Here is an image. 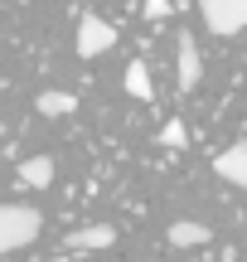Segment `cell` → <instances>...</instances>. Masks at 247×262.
I'll return each instance as SVG.
<instances>
[{
    "label": "cell",
    "instance_id": "8",
    "mask_svg": "<svg viewBox=\"0 0 247 262\" xmlns=\"http://www.w3.org/2000/svg\"><path fill=\"white\" fill-rule=\"evenodd\" d=\"M165 238H170V243L175 248H199V243H209V228H204V224H194V219H175V224H170V233H165Z\"/></svg>",
    "mask_w": 247,
    "mask_h": 262
},
{
    "label": "cell",
    "instance_id": "7",
    "mask_svg": "<svg viewBox=\"0 0 247 262\" xmlns=\"http://www.w3.org/2000/svg\"><path fill=\"white\" fill-rule=\"evenodd\" d=\"M19 185L48 189V185H54V156H29V160H19Z\"/></svg>",
    "mask_w": 247,
    "mask_h": 262
},
{
    "label": "cell",
    "instance_id": "11",
    "mask_svg": "<svg viewBox=\"0 0 247 262\" xmlns=\"http://www.w3.org/2000/svg\"><path fill=\"white\" fill-rule=\"evenodd\" d=\"M184 141H189V131H184V122H165V131H160V146H170V150H180Z\"/></svg>",
    "mask_w": 247,
    "mask_h": 262
},
{
    "label": "cell",
    "instance_id": "1",
    "mask_svg": "<svg viewBox=\"0 0 247 262\" xmlns=\"http://www.w3.org/2000/svg\"><path fill=\"white\" fill-rule=\"evenodd\" d=\"M39 238V209L29 204H0V257L19 253Z\"/></svg>",
    "mask_w": 247,
    "mask_h": 262
},
{
    "label": "cell",
    "instance_id": "12",
    "mask_svg": "<svg viewBox=\"0 0 247 262\" xmlns=\"http://www.w3.org/2000/svg\"><path fill=\"white\" fill-rule=\"evenodd\" d=\"M141 15H145V19H165V15H170V0H145Z\"/></svg>",
    "mask_w": 247,
    "mask_h": 262
},
{
    "label": "cell",
    "instance_id": "3",
    "mask_svg": "<svg viewBox=\"0 0 247 262\" xmlns=\"http://www.w3.org/2000/svg\"><path fill=\"white\" fill-rule=\"evenodd\" d=\"M204 78V58H199V44H194L189 29H180V39H175V83H180V93H194Z\"/></svg>",
    "mask_w": 247,
    "mask_h": 262
},
{
    "label": "cell",
    "instance_id": "10",
    "mask_svg": "<svg viewBox=\"0 0 247 262\" xmlns=\"http://www.w3.org/2000/svg\"><path fill=\"white\" fill-rule=\"evenodd\" d=\"M78 112V93H39V117H68Z\"/></svg>",
    "mask_w": 247,
    "mask_h": 262
},
{
    "label": "cell",
    "instance_id": "13",
    "mask_svg": "<svg viewBox=\"0 0 247 262\" xmlns=\"http://www.w3.org/2000/svg\"><path fill=\"white\" fill-rule=\"evenodd\" d=\"M48 262H68V257H48Z\"/></svg>",
    "mask_w": 247,
    "mask_h": 262
},
{
    "label": "cell",
    "instance_id": "9",
    "mask_svg": "<svg viewBox=\"0 0 247 262\" xmlns=\"http://www.w3.org/2000/svg\"><path fill=\"white\" fill-rule=\"evenodd\" d=\"M126 93H131L136 102H151V97H155V83H151V68H145L141 58H131V63H126Z\"/></svg>",
    "mask_w": 247,
    "mask_h": 262
},
{
    "label": "cell",
    "instance_id": "2",
    "mask_svg": "<svg viewBox=\"0 0 247 262\" xmlns=\"http://www.w3.org/2000/svg\"><path fill=\"white\" fill-rule=\"evenodd\" d=\"M199 10L213 34H242L247 29V0H199Z\"/></svg>",
    "mask_w": 247,
    "mask_h": 262
},
{
    "label": "cell",
    "instance_id": "5",
    "mask_svg": "<svg viewBox=\"0 0 247 262\" xmlns=\"http://www.w3.org/2000/svg\"><path fill=\"white\" fill-rule=\"evenodd\" d=\"M213 170H218V180H228V185L247 189V141H233L228 150H218Z\"/></svg>",
    "mask_w": 247,
    "mask_h": 262
},
{
    "label": "cell",
    "instance_id": "4",
    "mask_svg": "<svg viewBox=\"0 0 247 262\" xmlns=\"http://www.w3.org/2000/svg\"><path fill=\"white\" fill-rule=\"evenodd\" d=\"M116 49V25H107L102 15H83L78 19V58H97Z\"/></svg>",
    "mask_w": 247,
    "mask_h": 262
},
{
    "label": "cell",
    "instance_id": "6",
    "mask_svg": "<svg viewBox=\"0 0 247 262\" xmlns=\"http://www.w3.org/2000/svg\"><path fill=\"white\" fill-rule=\"evenodd\" d=\"M63 243H68V248H78V253H97V248L116 243V228H112V224H87V228H73Z\"/></svg>",
    "mask_w": 247,
    "mask_h": 262
}]
</instances>
